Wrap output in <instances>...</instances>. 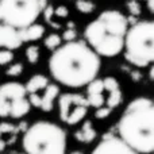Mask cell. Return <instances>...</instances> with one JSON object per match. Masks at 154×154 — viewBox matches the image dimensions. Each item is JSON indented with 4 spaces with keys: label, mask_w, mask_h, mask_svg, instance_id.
Returning <instances> with one entry per match:
<instances>
[{
    "label": "cell",
    "mask_w": 154,
    "mask_h": 154,
    "mask_svg": "<svg viewBox=\"0 0 154 154\" xmlns=\"http://www.w3.org/2000/svg\"><path fill=\"white\" fill-rule=\"evenodd\" d=\"M100 66V57L85 41H72L60 45L49 60L51 77L69 88L85 87L97 77Z\"/></svg>",
    "instance_id": "6da1fadb"
},
{
    "label": "cell",
    "mask_w": 154,
    "mask_h": 154,
    "mask_svg": "<svg viewBox=\"0 0 154 154\" xmlns=\"http://www.w3.org/2000/svg\"><path fill=\"white\" fill-rule=\"evenodd\" d=\"M118 137L139 154L154 152V104L149 97L128 103L118 122Z\"/></svg>",
    "instance_id": "7a4b0ae2"
},
{
    "label": "cell",
    "mask_w": 154,
    "mask_h": 154,
    "mask_svg": "<svg viewBox=\"0 0 154 154\" xmlns=\"http://www.w3.org/2000/svg\"><path fill=\"white\" fill-rule=\"evenodd\" d=\"M127 29V16L118 10H106L87 24L84 38L99 57L111 58L122 53Z\"/></svg>",
    "instance_id": "3957f363"
},
{
    "label": "cell",
    "mask_w": 154,
    "mask_h": 154,
    "mask_svg": "<svg viewBox=\"0 0 154 154\" xmlns=\"http://www.w3.org/2000/svg\"><path fill=\"white\" fill-rule=\"evenodd\" d=\"M22 146L26 154H65L66 133L57 123L38 120L24 130Z\"/></svg>",
    "instance_id": "277c9868"
},
{
    "label": "cell",
    "mask_w": 154,
    "mask_h": 154,
    "mask_svg": "<svg viewBox=\"0 0 154 154\" xmlns=\"http://www.w3.org/2000/svg\"><path fill=\"white\" fill-rule=\"evenodd\" d=\"M125 58L135 68H147L154 61V23L141 20L131 24L125 35Z\"/></svg>",
    "instance_id": "5b68a950"
},
{
    "label": "cell",
    "mask_w": 154,
    "mask_h": 154,
    "mask_svg": "<svg viewBox=\"0 0 154 154\" xmlns=\"http://www.w3.org/2000/svg\"><path fill=\"white\" fill-rule=\"evenodd\" d=\"M46 0H0V14L7 23L18 30H22L35 23Z\"/></svg>",
    "instance_id": "8992f818"
},
{
    "label": "cell",
    "mask_w": 154,
    "mask_h": 154,
    "mask_svg": "<svg viewBox=\"0 0 154 154\" xmlns=\"http://www.w3.org/2000/svg\"><path fill=\"white\" fill-rule=\"evenodd\" d=\"M31 109L24 85L8 81L0 85V118L20 119Z\"/></svg>",
    "instance_id": "52a82bcc"
},
{
    "label": "cell",
    "mask_w": 154,
    "mask_h": 154,
    "mask_svg": "<svg viewBox=\"0 0 154 154\" xmlns=\"http://www.w3.org/2000/svg\"><path fill=\"white\" fill-rule=\"evenodd\" d=\"M88 101L80 93L66 92L58 97V112L61 122L69 126H76L82 122L88 112Z\"/></svg>",
    "instance_id": "ba28073f"
},
{
    "label": "cell",
    "mask_w": 154,
    "mask_h": 154,
    "mask_svg": "<svg viewBox=\"0 0 154 154\" xmlns=\"http://www.w3.org/2000/svg\"><path fill=\"white\" fill-rule=\"evenodd\" d=\"M91 154H139L133 147H130L118 135L107 134L95 146Z\"/></svg>",
    "instance_id": "9c48e42d"
},
{
    "label": "cell",
    "mask_w": 154,
    "mask_h": 154,
    "mask_svg": "<svg viewBox=\"0 0 154 154\" xmlns=\"http://www.w3.org/2000/svg\"><path fill=\"white\" fill-rule=\"evenodd\" d=\"M60 96V87L54 82H49L46 88L37 96L27 97L30 101V106L39 108L43 112H50L54 108V101Z\"/></svg>",
    "instance_id": "30bf717a"
},
{
    "label": "cell",
    "mask_w": 154,
    "mask_h": 154,
    "mask_svg": "<svg viewBox=\"0 0 154 154\" xmlns=\"http://www.w3.org/2000/svg\"><path fill=\"white\" fill-rule=\"evenodd\" d=\"M23 45L20 38V31L10 23L5 22V19L0 14V49H10L15 50Z\"/></svg>",
    "instance_id": "8fae6325"
},
{
    "label": "cell",
    "mask_w": 154,
    "mask_h": 154,
    "mask_svg": "<svg viewBox=\"0 0 154 154\" xmlns=\"http://www.w3.org/2000/svg\"><path fill=\"white\" fill-rule=\"evenodd\" d=\"M103 85H104V93H106V103H104V106H107L108 108H111L114 111L116 107L120 106V103L123 100L122 88H120L118 80L111 76L104 77Z\"/></svg>",
    "instance_id": "7c38bea8"
},
{
    "label": "cell",
    "mask_w": 154,
    "mask_h": 154,
    "mask_svg": "<svg viewBox=\"0 0 154 154\" xmlns=\"http://www.w3.org/2000/svg\"><path fill=\"white\" fill-rule=\"evenodd\" d=\"M87 99L88 106L93 107V108H99V107L104 106L106 103V93H104V85H103V79H93L91 82L87 85Z\"/></svg>",
    "instance_id": "4fadbf2b"
},
{
    "label": "cell",
    "mask_w": 154,
    "mask_h": 154,
    "mask_svg": "<svg viewBox=\"0 0 154 154\" xmlns=\"http://www.w3.org/2000/svg\"><path fill=\"white\" fill-rule=\"evenodd\" d=\"M49 79L43 75H34L29 79V81L24 85V89H26L27 97H31V96H37L42 92L46 88V85L49 84Z\"/></svg>",
    "instance_id": "5bb4252c"
},
{
    "label": "cell",
    "mask_w": 154,
    "mask_h": 154,
    "mask_svg": "<svg viewBox=\"0 0 154 154\" xmlns=\"http://www.w3.org/2000/svg\"><path fill=\"white\" fill-rule=\"evenodd\" d=\"M97 137L96 128L93 127V123L91 120H84V123L81 125V127L75 133L76 141L81 142V143H92Z\"/></svg>",
    "instance_id": "9a60e30c"
},
{
    "label": "cell",
    "mask_w": 154,
    "mask_h": 154,
    "mask_svg": "<svg viewBox=\"0 0 154 154\" xmlns=\"http://www.w3.org/2000/svg\"><path fill=\"white\" fill-rule=\"evenodd\" d=\"M20 31L22 42H31V41H38L43 37L45 34V27L42 24L32 23L30 26L24 27V29L19 30Z\"/></svg>",
    "instance_id": "2e32d148"
},
{
    "label": "cell",
    "mask_w": 154,
    "mask_h": 154,
    "mask_svg": "<svg viewBox=\"0 0 154 154\" xmlns=\"http://www.w3.org/2000/svg\"><path fill=\"white\" fill-rule=\"evenodd\" d=\"M26 122H22L19 126H14L11 123H0V139L4 138V135H10L11 142H15L16 135L20 131L26 130ZM4 141V139H3Z\"/></svg>",
    "instance_id": "e0dca14e"
},
{
    "label": "cell",
    "mask_w": 154,
    "mask_h": 154,
    "mask_svg": "<svg viewBox=\"0 0 154 154\" xmlns=\"http://www.w3.org/2000/svg\"><path fill=\"white\" fill-rule=\"evenodd\" d=\"M42 12H43V18H45L46 23L50 24L53 29H61V24L53 20V15H54V7H53V5H51V4H46L45 8L42 10Z\"/></svg>",
    "instance_id": "ac0fdd59"
},
{
    "label": "cell",
    "mask_w": 154,
    "mask_h": 154,
    "mask_svg": "<svg viewBox=\"0 0 154 154\" xmlns=\"http://www.w3.org/2000/svg\"><path fill=\"white\" fill-rule=\"evenodd\" d=\"M61 42H62L61 35L56 34V32H53V34L48 35V37L45 38V41H43V43H45L46 49H49V50H51V51L56 50V49L58 48L60 45H61Z\"/></svg>",
    "instance_id": "d6986e66"
},
{
    "label": "cell",
    "mask_w": 154,
    "mask_h": 154,
    "mask_svg": "<svg viewBox=\"0 0 154 154\" xmlns=\"http://www.w3.org/2000/svg\"><path fill=\"white\" fill-rule=\"evenodd\" d=\"M39 56H41V51H39V48H38L37 45H30L29 48L26 49V58L30 64H32V65L38 64Z\"/></svg>",
    "instance_id": "ffe728a7"
},
{
    "label": "cell",
    "mask_w": 154,
    "mask_h": 154,
    "mask_svg": "<svg viewBox=\"0 0 154 154\" xmlns=\"http://www.w3.org/2000/svg\"><path fill=\"white\" fill-rule=\"evenodd\" d=\"M76 10L81 14H91L95 10V3L91 0H77L76 2Z\"/></svg>",
    "instance_id": "44dd1931"
},
{
    "label": "cell",
    "mask_w": 154,
    "mask_h": 154,
    "mask_svg": "<svg viewBox=\"0 0 154 154\" xmlns=\"http://www.w3.org/2000/svg\"><path fill=\"white\" fill-rule=\"evenodd\" d=\"M76 37H77V31L75 29V23L69 22V23H68V29L64 31L61 38L65 42H72V41H76Z\"/></svg>",
    "instance_id": "7402d4cb"
},
{
    "label": "cell",
    "mask_w": 154,
    "mask_h": 154,
    "mask_svg": "<svg viewBox=\"0 0 154 154\" xmlns=\"http://www.w3.org/2000/svg\"><path fill=\"white\" fill-rule=\"evenodd\" d=\"M14 61V51L10 49H0V66Z\"/></svg>",
    "instance_id": "603a6c76"
},
{
    "label": "cell",
    "mask_w": 154,
    "mask_h": 154,
    "mask_svg": "<svg viewBox=\"0 0 154 154\" xmlns=\"http://www.w3.org/2000/svg\"><path fill=\"white\" fill-rule=\"evenodd\" d=\"M23 73V65L20 62H16V64H12L7 68L5 70V75L8 77H19Z\"/></svg>",
    "instance_id": "cb8c5ba5"
},
{
    "label": "cell",
    "mask_w": 154,
    "mask_h": 154,
    "mask_svg": "<svg viewBox=\"0 0 154 154\" xmlns=\"http://www.w3.org/2000/svg\"><path fill=\"white\" fill-rule=\"evenodd\" d=\"M127 10L130 12V15L138 16L141 14V4L138 0H128L127 2Z\"/></svg>",
    "instance_id": "d4e9b609"
},
{
    "label": "cell",
    "mask_w": 154,
    "mask_h": 154,
    "mask_svg": "<svg viewBox=\"0 0 154 154\" xmlns=\"http://www.w3.org/2000/svg\"><path fill=\"white\" fill-rule=\"evenodd\" d=\"M112 109L108 108L107 106H101L99 107V108H96L95 111V118L96 119H106V118H108L109 115H111Z\"/></svg>",
    "instance_id": "484cf974"
},
{
    "label": "cell",
    "mask_w": 154,
    "mask_h": 154,
    "mask_svg": "<svg viewBox=\"0 0 154 154\" xmlns=\"http://www.w3.org/2000/svg\"><path fill=\"white\" fill-rule=\"evenodd\" d=\"M54 15L58 18H68L69 16V10L65 5H58L57 8H54Z\"/></svg>",
    "instance_id": "4316f807"
},
{
    "label": "cell",
    "mask_w": 154,
    "mask_h": 154,
    "mask_svg": "<svg viewBox=\"0 0 154 154\" xmlns=\"http://www.w3.org/2000/svg\"><path fill=\"white\" fill-rule=\"evenodd\" d=\"M130 77L134 82H139L142 79V73L138 69H133V70H130Z\"/></svg>",
    "instance_id": "83f0119b"
},
{
    "label": "cell",
    "mask_w": 154,
    "mask_h": 154,
    "mask_svg": "<svg viewBox=\"0 0 154 154\" xmlns=\"http://www.w3.org/2000/svg\"><path fill=\"white\" fill-rule=\"evenodd\" d=\"M147 8H149V12H154V0H147Z\"/></svg>",
    "instance_id": "f1b7e54d"
},
{
    "label": "cell",
    "mask_w": 154,
    "mask_h": 154,
    "mask_svg": "<svg viewBox=\"0 0 154 154\" xmlns=\"http://www.w3.org/2000/svg\"><path fill=\"white\" fill-rule=\"evenodd\" d=\"M149 79H150V81H153L154 80V68L150 65V72H149Z\"/></svg>",
    "instance_id": "f546056e"
},
{
    "label": "cell",
    "mask_w": 154,
    "mask_h": 154,
    "mask_svg": "<svg viewBox=\"0 0 154 154\" xmlns=\"http://www.w3.org/2000/svg\"><path fill=\"white\" fill-rule=\"evenodd\" d=\"M5 146H7V143H5V141H3V139H0V153H2L3 150L5 149Z\"/></svg>",
    "instance_id": "4dcf8cb0"
},
{
    "label": "cell",
    "mask_w": 154,
    "mask_h": 154,
    "mask_svg": "<svg viewBox=\"0 0 154 154\" xmlns=\"http://www.w3.org/2000/svg\"><path fill=\"white\" fill-rule=\"evenodd\" d=\"M72 154H84V153H81V152H73Z\"/></svg>",
    "instance_id": "1f68e13d"
},
{
    "label": "cell",
    "mask_w": 154,
    "mask_h": 154,
    "mask_svg": "<svg viewBox=\"0 0 154 154\" xmlns=\"http://www.w3.org/2000/svg\"><path fill=\"white\" fill-rule=\"evenodd\" d=\"M18 154H26V153H18Z\"/></svg>",
    "instance_id": "d6a6232c"
},
{
    "label": "cell",
    "mask_w": 154,
    "mask_h": 154,
    "mask_svg": "<svg viewBox=\"0 0 154 154\" xmlns=\"http://www.w3.org/2000/svg\"><path fill=\"white\" fill-rule=\"evenodd\" d=\"M145 2H147V0H145Z\"/></svg>",
    "instance_id": "836d02e7"
}]
</instances>
